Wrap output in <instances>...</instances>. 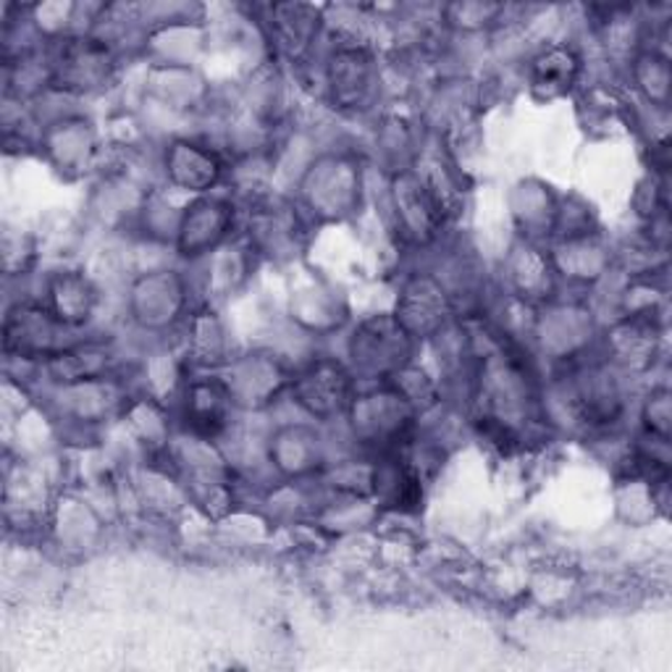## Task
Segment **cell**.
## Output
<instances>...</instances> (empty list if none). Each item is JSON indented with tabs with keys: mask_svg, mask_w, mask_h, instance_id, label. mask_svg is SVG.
<instances>
[{
	"mask_svg": "<svg viewBox=\"0 0 672 672\" xmlns=\"http://www.w3.org/2000/svg\"><path fill=\"white\" fill-rule=\"evenodd\" d=\"M53 71H56L58 87L90 90L103 82L109 74V51L96 40H66V45H60Z\"/></svg>",
	"mask_w": 672,
	"mask_h": 672,
	"instance_id": "6da1fadb",
	"label": "cell"
},
{
	"mask_svg": "<svg viewBox=\"0 0 672 672\" xmlns=\"http://www.w3.org/2000/svg\"><path fill=\"white\" fill-rule=\"evenodd\" d=\"M190 415L198 432L203 434H216L224 426L226 418V394L219 384H205L192 389V402H190Z\"/></svg>",
	"mask_w": 672,
	"mask_h": 672,
	"instance_id": "7a4b0ae2",
	"label": "cell"
},
{
	"mask_svg": "<svg viewBox=\"0 0 672 672\" xmlns=\"http://www.w3.org/2000/svg\"><path fill=\"white\" fill-rule=\"evenodd\" d=\"M578 60L568 51H549L536 60V85L547 87V92H562L573 82Z\"/></svg>",
	"mask_w": 672,
	"mask_h": 672,
	"instance_id": "3957f363",
	"label": "cell"
}]
</instances>
